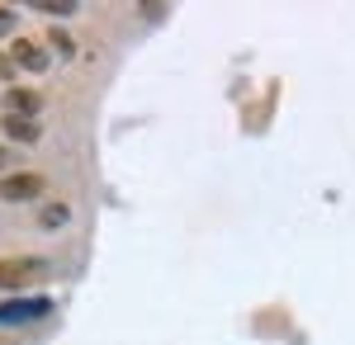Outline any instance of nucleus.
I'll use <instances>...</instances> for the list:
<instances>
[{
  "instance_id": "f257e3e1",
  "label": "nucleus",
  "mask_w": 355,
  "mask_h": 345,
  "mask_svg": "<svg viewBox=\"0 0 355 345\" xmlns=\"http://www.w3.org/2000/svg\"><path fill=\"white\" fill-rule=\"evenodd\" d=\"M48 274L43 260H28V256H15V260H0V289H28V284H38Z\"/></svg>"
},
{
  "instance_id": "f03ea898",
  "label": "nucleus",
  "mask_w": 355,
  "mask_h": 345,
  "mask_svg": "<svg viewBox=\"0 0 355 345\" xmlns=\"http://www.w3.org/2000/svg\"><path fill=\"white\" fill-rule=\"evenodd\" d=\"M33 194H43V175H38V170H15V175L0 180V199H10V204L33 199Z\"/></svg>"
},
{
  "instance_id": "7ed1b4c3",
  "label": "nucleus",
  "mask_w": 355,
  "mask_h": 345,
  "mask_svg": "<svg viewBox=\"0 0 355 345\" xmlns=\"http://www.w3.org/2000/svg\"><path fill=\"white\" fill-rule=\"evenodd\" d=\"M10 62H15V67H24V71H48V67H53V62H48V53H43L38 43H28V38H15Z\"/></svg>"
},
{
  "instance_id": "20e7f679",
  "label": "nucleus",
  "mask_w": 355,
  "mask_h": 345,
  "mask_svg": "<svg viewBox=\"0 0 355 345\" xmlns=\"http://www.w3.org/2000/svg\"><path fill=\"white\" fill-rule=\"evenodd\" d=\"M5 105H10L15 118H28V114L43 109V95H33V90H5Z\"/></svg>"
},
{
  "instance_id": "39448f33",
  "label": "nucleus",
  "mask_w": 355,
  "mask_h": 345,
  "mask_svg": "<svg viewBox=\"0 0 355 345\" xmlns=\"http://www.w3.org/2000/svg\"><path fill=\"white\" fill-rule=\"evenodd\" d=\"M48 303L33 298V303H0V321H28V317H43Z\"/></svg>"
},
{
  "instance_id": "423d86ee",
  "label": "nucleus",
  "mask_w": 355,
  "mask_h": 345,
  "mask_svg": "<svg viewBox=\"0 0 355 345\" xmlns=\"http://www.w3.org/2000/svg\"><path fill=\"white\" fill-rule=\"evenodd\" d=\"M5 137H15V142H38V128H33L28 118H15V114H5Z\"/></svg>"
},
{
  "instance_id": "0eeeda50",
  "label": "nucleus",
  "mask_w": 355,
  "mask_h": 345,
  "mask_svg": "<svg viewBox=\"0 0 355 345\" xmlns=\"http://www.w3.org/2000/svg\"><path fill=\"white\" fill-rule=\"evenodd\" d=\"M62 222H67V204H48V209L38 213V227H48V232L62 227Z\"/></svg>"
},
{
  "instance_id": "6e6552de",
  "label": "nucleus",
  "mask_w": 355,
  "mask_h": 345,
  "mask_svg": "<svg viewBox=\"0 0 355 345\" xmlns=\"http://www.w3.org/2000/svg\"><path fill=\"white\" fill-rule=\"evenodd\" d=\"M33 10H43V15H71L76 5L71 0H33Z\"/></svg>"
},
{
  "instance_id": "1a4fd4ad",
  "label": "nucleus",
  "mask_w": 355,
  "mask_h": 345,
  "mask_svg": "<svg viewBox=\"0 0 355 345\" xmlns=\"http://www.w3.org/2000/svg\"><path fill=\"white\" fill-rule=\"evenodd\" d=\"M5 33H15V10L0 5V38H5Z\"/></svg>"
},
{
  "instance_id": "9d476101",
  "label": "nucleus",
  "mask_w": 355,
  "mask_h": 345,
  "mask_svg": "<svg viewBox=\"0 0 355 345\" xmlns=\"http://www.w3.org/2000/svg\"><path fill=\"white\" fill-rule=\"evenodd\" d=\"M0 76H15V62H10V53L0 57Z\"/></svg>"
},
{
  "instance_id": "9b49d317",
  "label": "nucleus",
  "mask_w": 355,
  "mask_h": 345,
  "mask_svg": "<svg viewBox=\"0 0 355 345\" xmlns=\"http://www.w3.org/2000/svg\"><path fill=\"white\" fill-rule=\"evenodd\" d=\"M0 166H5V152H0Z\"/></svg>"
}]
</instances>
